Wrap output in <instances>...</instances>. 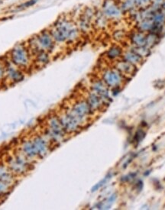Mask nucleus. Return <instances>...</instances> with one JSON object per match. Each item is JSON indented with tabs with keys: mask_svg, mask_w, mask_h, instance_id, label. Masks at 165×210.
I'll use <instances>...</instances> for the list:
<instances>
[{
	"mask_svg": "<svg viewBox=\"0 0 165 210\" xmlns=\"http://www.w3.org/2000/svg\"><path fill=\"white\" fill-rule=\"evenodd\" d=\"M49 31L56 44L74 43L81 34L76 22L67 17L59 18Z\"/></svg>",
	"mask_w": 165,
	"mask_h": 210,
	"instance_id": "f257e3e1",
	"label": "nucleus"
},
{
	"mask_svg": "<svg viewBox=\"0 0 165 210\" xmlns=\"http://www.w3.org/2000/svg\"><path fill=\"white\" fill-rule=\"evenodd\" d=\"M28 42L29 44L28 47L32 55H34L40 51H46L50 53L54 49L56 45V42L49 30H44L41 32L37 35L32 37Z\"/></svg>",
	"mask_w": 165,
	"mask_h": 210,
	"instance_id": "f03ea898",
	"label": "nucleus"
},
{
	"mask_svg": "<svg viewBox=\"0 0 165 210\" xmlns=\"http://www.w3.org/2000/svg\"><path fill=\"white\" fill-rule=\"evenodd\" d=\"M32 161L20 151L14 153L12 155H9L6 159V164L15 176H23L30 170Z\"/></svg>",
	"mask_w": 165,
	"mask_h": 210,
	"instance_id": "7ed1b4c3",
	"label": "nucleus"
},
{
	"mask_svg": "<svg viewBox=\"0 0 165 210\" xmlns=\"http://www.w3.org/2000/svg\"><path fill=\"white\" fill-rule=\"evenodd\" d=\"M11 62L21 70H27L32 61V53L25 44H18L10 51Z\"/></svg>",
	"mask_w": 165,
	"mask_h": 210,
	"instance_id": "20e7f679",
	"label": "nucleus"
},
{
	"mask_svg": "<svg viewBox=\"0 0 165 210\" xmlns=\"http://www.w3.org/2000/svg\"><path fill=\"white\" fill-rule=\"evenodd\" d=\"M45 136L50 141L60 143L63 141L67 135L60 121L58 115H51L46 121Z\"/></svg>",
	"mask_w": 165,
	"mask_h": 210,
	"instance_id": "39448f33",
	"label": "nucleus"
},
{
	"mask_svg": "<svg viewBox=\"0 0 165 210\" xmlns=\"http://www.w3.org/2000/svg\"><path fill=\"white\" fill-rule=\"evenodd\" d=\"M100 11L109 21H119L125 15L121 9L119 0H103Z\"/></svg>",
	"mask_w": 165,
	"mask_h": 210,
	"instance_id": "423d86ee",
	"label": "nucleus"
},
{
	"mask_svg": "<svg viewBox=\"0 0 165 210\" xmlns=\"http://www.w3.org/2000/svg\"><path fill=\"white\" fill-rule=\"evenodd\" d=\"M100 79L109 88L122 86L127 80V78L123 76L114 67L105 68L102 71Z\"/></svg>",
	"mask_w": 165,
	"mask_h": 210,
	"instance_id": "0eeeda50",
	"label": "nucleus"
},
{
	"mask_svg": "<svg viewBox=\"0 0 165 210\" xmlns=\"http://www.w3.org/2000/svg\"><path fill=\"white\" fill-rule=\"evenodd\" d=\"M69 111L78 120L81 125L87 123L91 115L93 114L86 100H77L72 105Z\"/></svg>",
	"mask_w": 165,
	"mask_h": 210,
	"instance_id": "6e6552de",
	"label": "nucleus"
},
{
	"mask_svg": "<svg viewBox=\"0 0 165 210\" xmlns=\"http://www.w3.org/2000/svg\"><path fill=\"white\" fill-rule=\"evenodd\" d=\"M96 12L93 8L87 7L83 10L80 17L76 25L78 26L80 33L87 34L91 32L92 28L94 25V19H95Z\"/></svg>",
	"mask_w": 165,
	"mask_h": 210,
	"instance_id": "1a4fd4ad",
	"label": "nucleus"
},
{
	"mask_svg": "<svg viewBox=\"0 0 165 210\" xmlns=\"http://www.w3.org/2000/svg\"><path fill=\"white\" fill-rule=\"evenodd\" d=\"M58 117L67 134L75 133L78 132L82 127V125L79 122L78 120L69 110L64 111V113L58 115Z\"/></svg>",
	"mask_w": 165,
	"mask_h": 210,
	"instance_id": "9d476101",
	"label": "nucleus"
},
{
	"mask_svg": "<svg viewBox=\"0 0 165 210\" xmlns=\"http://www.w3.org/2000/svg\"><path fill=\"white\" fill-rule=\"evenodd\" d=\"M4 63L6 66V78L9 79L10 82L13 83H17L23 80L25 78L23 70L13 64L10 60Z\"/></svg>",
	"mask_w": 165,
	"mask_h": 210,
	"instance_id": "9b49d317",
	"label": "nucleus"
},
{
	"mask_svg": "<svg viewBox=\"0 0 165 210\" xmlns=\"http://www.w3.org/2000/svg\"><path fill=\"white\" fill-rule=\"evenodd\" d=\"M90 89L92 92L97 94L101 98L102 101L105 102V104H109L111 99H110L109 87L105 84L101 79H96L92 81Z\"/></svg>",
	"mask_w": 165,
	"mask_h": 210,
	"instance_id": "f8f14e48",
	"label": "nucleus"
},
{
	"mask_svg": "<svg viewBox=\"0 0 165 210\" xmlns=\"http://www.w3.org/2000/svg\"><path fill=\"white\" fill-rule=\"evenodd\" d=\"M113 67L127 79L131 78L134 75L136 74L138 70V67L130 64L123 59H120L115 62Z\"/></svg>",
	"mask_w": 165,
	"mask_h": 210,
	"instance_id": "ddd939ff",
	"label": "nucleus"
},
{
	"mask_svg": "<svg viewBox=\"0 0 165 210\" xmlns=\"http://www.w3.org/2000/svg\"><path fill=\"white\" fill-rule=\"evenodd\" d=\"M32 140L36 147L37 151L38 154V158H43L46 156L49 152L50 149V141L45 137H43L41 135H36L32 137Z\"/></svg>",
	"mask_w": 165,
	"mask_h": 210,
	"instance_id": "4468645a",
	"label": "nucleus"
},
{
	"mask_svg": "<svg viewBox=\"0 0 165 210\" xmlns=\"http://www.w3.org/2000/svg\"><path fill=\"white\" fill-rule=\"evenodd\" d=\"M131 46L134 47H146L147 33L135 29L128 35Z\"/></svg>",
	"mask_w": 165,
	"mask_h": 210,
	"instance_id": "2eb2a0df",
	"label": "nucleus"
},
{
	"mask_svg": "<svg viewBox=\"0 0 165 210\" xmlns=\"http://www.w3.org/2000/svg\"><path fill=\"white\" fill-rule=\"evenodd\" d=\"M86 101L89 105V108H91L93 113L100 111L101 109H102V108L106 105L101 98L97 94H96L95 93L92 92L91 90L87 93Z\"/></svg>",
	"mask_w": 165,
	"mask_h": 210,
	"instance_id": "dca6fc26",
	"label": "nucleus"
},
{
	"mask_svg": "<svg viewBox=\"0 0 165 210\" xmlns=\"http://www.w3.org/2000/svg\"><path fill=\"white\" fill-rule=\"evenodd\" d=\"M124 52V49L121 45L116 44L110 46L106 52V59L109 61L116 62L122 59Z\"/></svg>",
	"mask_w": 165,
	"mask_h": 210,
	"instance_id": "f3484780",
	"label": "nucleus"
},
{
	"mask_svg": "<svg viewBox=\"0 0 165 210\" xmlns=\"http://www.w3.org/2000/svg\"><path fill=\"white\" fill-rule=\"evenodd\" d=\"M122 59H123L125 61L129 62L130 64L135 65L138 67L139 65L144 62V58H142L140 55H138L135 51H134L132 49L129 48L127 50H124L123 55Z\"/></svg>",
	"mask_w": 165,
	"mask_h": 210,
	"instance_id": "a211bd4d",
	"label": "nucleus"
},
{
	"mask_svg": "<svg viewBox=\"0 0 165 210\" xmlns=\"http://www.w3.org/2000/svg\"><path fill=\"white\" fill-rule=\"evenodd\" d=\"M15 176L6 164H0V180L12 186L15 181Z\"/></svg>",
	"mask_w": 165,
	"mask_h": 210,
	"instance_id": "6ab92c4d",
	"label": "nucleus"
},
{
	"mask_svg": "<svg viewBox=\"0 0 165 210\" xmlns=\"http://www.w3.org/2000/svg\"><path fill=\"white\" fill-rule=\"evenodd\" d=\"M135 29L144 32V33L151 32L153 28H154V22H153L152 19H151V17H150L142 19L138 22L135 23Z\"/></svg>",
	"mask_w": 165,
	"mask_h": 210,
	"instance_id": "aec40b11",
	"label": "nucleus"
},
{
	"mask_svg": "<svg viewBox=\"0 0 165 210\" xmlns=\"http://www.w3.org/2000/svg\"><path fill=\"white\" fill-rule=\"evenodd\" d=\"M119 5L124 14L129 15L130 13L138 9L136 0H119Z\"/></svg>",
	"mask_w": 165,
	"mask_h": 210,
	"instance_id": "412c9836",
	"label": "nucleus"
},
{
	"mask_svg": "<svg viewBox=\"0 0 165 210\" xmlns=\"http://www.w3.org/2000/svg\"><path fill=\"white\" fill-rule=\"evenodd\" d=\"M34 62L38 67H43L47 64L50 61L49 53L46 51H40L34 54Z\"/></svg>",
	"mask_w": 165,
	"mask_h": 210,
	"instance_id": "4be33fe9",
	"label": "nucleus"
},
{
	"mask_svg": "<svg viewBox=\"0 0 165 210\" xmlns=\"http://www.w3.org/2000/svg\"><path fill=\"white\" fill-rule=\"evenodd\" d=\"M109 19L102 13L101 11L96 12L95 19H94V25L97 26L99 28H106L108 24Z\"/></svg>",
	"mask_w": 165,
	"mask_h": 210,
	"instance_id": "5701e85b",
	"label": "nucleus"
},
{
	"mask_svg": "<svg viewBox=\"0 0 165 210\" xmlns=\"http://www.w3.org/2000/svg\"><path fill=\"white\" fill-rule=\"evenodd\" d=\"M159 40H160V36L158 34L153 33V32H148L147 33L146 47L151 49L157 44Z\"/></svg>",
	"mask_w": 165,
	"mask_h": 210,
	"instance_id": "b1692460",
	"label": "nucleus"
},
{
	"mask_svg": "<svg viewBox=\"0 0 165 210\" xmlns=\"http://www.w3.org/2000/svg\"><path fill=\"white\" fill-rule=\"evenodd\" d=\"M112 38L116 42H122L128 37L127 32L124 29H116L112 32Z\"/></svg>",
	"mask_w": 165,
	"mask_h": 210,
	"instance_id": "393cba45",
	"label": "nucleus"
},
{
	"mask_svg": "<svg viewBox=\"0 0 165 210\" xmlns=\"http://www.w3.org/2000/svg\"><path fill=\"white\" fill-rule=\"evenodd\" d=\"M130 48L132 49L134 51H135L138 55L141 56L144 59L146 58L147 57H148L151 54V49L147 47H134V46H131Z\"/></svg>",
	"mask_w": 165,
	"mask_h": 210,
	"instance_id": "a878e982",
	"label": "nucleus"
},
{
	"mask_svg": "<svg viewBox=\"0 0 165 210\" xmlns=\"http://www.w3.org/2000/svg\"><path fill=\"white\" fill-rule=\"evenodd\" d=\"M113 176V174L112 173H109L107 175H106L105 177H104L102 180H100V182L98 183H96V184L94 186V187L92 188L91 189V192L92 193H94V192H96V191H97L98 189H100L101 187H102L105 184H106V183L108 182L109 180L110 179H112V177Z\"/></svg>",
	"mask_w": 165,
	"mask_h": 210,
	"instance_id": "bb28decb",
	"label": "nucleus"
},
{
	"mask_svg": "<svg viewBox=\"0 0 165 210\" xmlns=\"http://www.w3.org/2000/svg\"><path fill=\"white\" fill-rule=\"evenodd\" d=\"M145 136H146V133L144 130L142 129V128L138 129L135 134V136H134V142L136 143L137 144H140L141 142H142V141L144 140Z\"/></svg>",
	"mask_w": 165,
	"mask_h": 210,
	"instance_id": "cd10ccee",
	"label": "nucleus"
},
{
	"mask_svg": "<svg viewBox=\"0 0 165 210\" xmlns=\"http://www.w3.org/2000/svg\"><path fill=\"white\" fill-rule=\"evenodd\" d=\"M136 176H137V173H129L127 175L122 176L120 179V181L122 183H124L131 182V181H133L136 178Z\"/></svg>",
	"mask_w": 165,
	"mask_h": 210,
	"instance_id": "c85d7f7f",
	"label": "nucleus"
},
{
	"mask_svg": "<svg viewBox=\"0 0 165 210\" xmlns=\"http://www.w3.org/2000/svg\"><path fill=\"white\" fill-rule=\"evenodd\" d=\"M138 9H144L150 6L151 0H136Z\"/></svg>",
	"mask_w": 165,
	"mask_h": 210,
	"instance_id": "c756f323",
	"label": "nucleus"
},
{
	"mask_svg": "<svg viewBox=\"0 0 165 210\" xmlns=\"http://www.w3.org/2000/svg\"><path fill=\"white\" fill-rule=\"evenodd\" d=\"M164 2V0H151L150 7L155 11L159 10V9H161V5H162Z\"/></svg>",
	"mask_w": 165,
	"mask_h": 210,
	"instance_id": "7c9ffc66",
	"label": "nucleus"
},
{
	"mask_svg": "<svg viewBox=\"0 0 165 210\" xmlns=\"http://www.w3.org/2000/svg\"><path fill=\"white\" fill-rule=\"evenodd\" d=\"M37 1H38V0H28V1H27V2H24V3H22L21 5H19L18 8H19V9H27V8H28V7L32 6L33 5L35 4V3L37 2Z\"/></svg>",
	"mask_w": 165,
	"mask_h": 210,
	"instance_id": "2f4dec72",
	"label": "nucleus"
},
{
	"mask_svg": "<svg viewBox=\"0 0 165 210\" xmlns=\"http://www.w3.org/2000/svg\"><path fill=\"white\" fill-rule=\"evenodd\" d=\"M6 78V66L4 61L0 60V80Z\"/></svg>",
	"mask_w": 165,
	"mask_h": 210,
	"instance_id": "473e14b6",
	"label": "nucleus"
},
{
	"mask_svg": "<svg viewBox=\"0 0 165 210\" xmlns=\"http://www.w3.org/2000/svg\"><path fill=\"white\" fill-rule=\"evenodd\" d=\"M135 187L136 190H138V192H141V191L143 189V187H144V183H143V181H142V180H138L135 183Z\"/></svg>",
	"mask_w": 165,
	"mask_h": 210,
	"instance_id": "72a5a7b5",
	"label": "nucleus"
},
{
	"mask_svg": "<svg viewBox=\"0 0 165 210\" xmlns=\"http://www.w3.org/2000/svg\"><path fill=\"white\" fill-rule=\"evenodd\" d=\"M121 90H122V86H117L112 88V94L113 96H116L120 93Z\"/></svg>",
	"mask_w": 165,
	"mask_h": 210,
	"instance_id": "f704fd0d",
	"label": "nucleus"
},
{
	"mask_svg": "<svg viewBox=\"0 0 165 210\" xmlns=\"http://www.w3.org/2000/svg\"><path fill=\"white\" fill-rule=\"evenodd\" d=\"M160 10L162 12H164L165 14V0H164V2H163V4H162V5H161V9H160Z\"/></svg>",
	"mask_w": 165,
	"mask_h": 210,
	"instance_id": "c9c22d12",
	"label": "nucleus"
},
{
	"mask_svg": "<svg viewBox=\"0 0 165 210\" xmlns=\"http://www.w3.org/2000/svg\"><path fill=\"white\" fill-rule=\"evenodd\" d=\"M150 173H151V170H146V172L144 173V176H148V175L150 174Z\"/></svg>",
	"mask_w": 165,
	"mask_h": 210,
	"instance_id": "e433bc0d",
	"label": "nucleus"
}]
</instances>
